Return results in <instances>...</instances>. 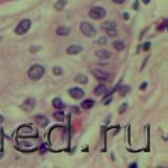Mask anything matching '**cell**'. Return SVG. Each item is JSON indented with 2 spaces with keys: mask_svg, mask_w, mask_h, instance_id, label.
Instances as JSON below:
<instances>
[{
  "mask_svg": "<svg viewBox=\"0 0 168 168\" xmlns=\"http://www.w3.org/2000/svg\"><path fill=\"white\" fill-rule=\"evenodd\" d=\"M94 105H95V101H94L93 99H86V100H84V101L81 103L82 108H84V109H89V108H91V107H93Z\"/></svg>",
  "mask_w": 168,
  "mask_h": 168,
  "instance_id": "obj_13",
  "label": "cell"
},
{
  "mask_svg": "<svg viewBox=\"0 0 168 168\" xmlns=\"http://www.w3.org/2000/svg\"><path fill=\"white\" fill-rule=\"evenodd\" d=\"M69 94L73 99H76V100L82 99V98L84 97V95H85L84 91L82 88H80V87H71L69 91Z\"/></svg>",
  "mask_w": 168,
  "mask_h": 168,
  "instance_id": "obj_6",
  "label": "cell"
},
{
  "mask_svg": "<svg viewBox=\"0 0 168 168\" xmlns=\"http://www.w3.org/2000/svg\"><path fill=\"white\" fill-rule=\"evenodd\" d=\"M80 31H81V33L84 36H86V37H94L96 35V33H97L95 27L93 24H91L89 22H86V21L81 22V24H80Z\"/></svg>",
  "mask_w": 168,
  "mask_h": 168,
  "instance_id": "obj_2",
  "label": "cell"
},
{
  "mask_svg": "<svg viewBox=\"0 0 168 168\" xmlns=\"http://www.w3.org/2000/svg\"><path fill=\"white\" fill-rule=\"evenodd\" d=\"M137 163H133V164H130V165H129V167H137Z\"/></svg>",
  "mask_w": 168,
  "mask_h": 168,
  "instance_id": "obj_29",
  "label": "cell"
},
{
  "mask_svg": "<svg viewBox=\"0 0 168 168\" xmlns=\"http://www.w3.org/2000/svg\"><path fill=\"white\" fill-rule=\"evenodd\" d=\"M31 25H32V22L29 19L21 20V21L18 23L17 27L15 29V33L19 36L24 35V34L27 33V32H29V29H31Z\"/></svg>",
  "mask_w": 168,
  "mask_h": 168,
  "instance_id": "obj_3",
  "label": "cell"
},
{
  "mask_svg": "<svg viewBox=\"0 0 168 168\" xmlns=\"http://www.w3.org/2000/svg\"><path fill=\"white\" fill-rule=\"evenodd\" d=\"M126 108H127V103H123V104L121 105V106H120L119 113H123L124 111H126Z\"/></svg>",
  "mask_w": 168,
  "mask_h": 168,
  "instance_id": "obj_23",
  "label": "cell"
},
{
  "mask_svg": "<svg viewBox=\"0 0 168 168\" xmlns=\"http://www.w3.org/2000/svg\"><path fill=\"white\" fill-rule=\"evenodd\" d=\"M65 5H66V0H58L55 4V9L57 11H62Z\"/></svg>",
  "mask_w": 168,
  "mask_h": 168,
  "instance_id": "obj_18",
  "label": "cell"
},
{
  "mask_svg": "<svg viewBox=\"0 0 168 168\" xmlns=\"http://www.w3.org/2000/svg\"><path fill=\"white\" fill-rule=\"evenodd\" d=\"M123 18H124L125 20H128V19H129V15H128L127 13H124V14H123Z\"/></svg>",
  "mask_w": 168,
  "mask_h": 168,
  "instance_id": "obj_28",
  "label": "cell"
},
{
  "mask_svg": "<svg viewBox=\"0 0 168 168\" xmlns=\"http://www.w3.org/2000/svg\"><path fill=\"white\" fill-rule=\"evenodd\" d=\"M3 121V117L1 115H0V122H2Z\"/></svg>",
  "mask_w": 168,
  "mask_h": 168,
  "instance_id": "obj_30",
  "label": "cell"
},
{
  "mask_svg": "<svg viewBox=\"0 0 168 168\" xmlns=\"http://www.w3.org/2000/svg\"><path fill=\"white\" fill-rule=\"evenodd\" d=\"M124 1L125 0H113V2L117 3V4H122V3H124Z\"/></svg>",
  "mask_w": 168,
  "mask_h": 168,
  "instance_id": "obj_26",
  "label": "cell"
},
{
  "mask_svg": "<svg viewBox=\"0 0 168 168\" xmlns=\"http://www.w3.org/2000/svg\"><path fill=\"white\" fill-rule=\"evenodd\" d=\"M75 81L79 84H85V83H87V81H88V78H87V76L79 74L78 76H76Z\"/></svg>",
  "mask_w": 168,
  "mask_h": 168,
  "instance_id": "obj_14",
  "label": "cell"
},
{
  "mask_svg": "<svg viewBox=\"0 0 168 168\" xmlns=\"http://www.w3.org/2000/svg\"><path fill=\"white\" fill-rule=\"evenodd\" d=\"M106 42H107V38L106 37H101L99 40H98V43L101 45H104V44H106Z\"/></svg>",
  "mask_w": 168,
  "mask_h": 168,
  "instance_id": "obj_22",
  "label": "cell"
},
{
  "mask_svg": "<svg viewBox=\"0 0 168 168\" xmlns=\"http://www.w3.org/2000/svg\"><path fill=\"white\" fill-rule=\"evenodd\" d=\"M44 73H45V69L41 64H34L29 67V71H27V75H29L31 80H33V81H38V80H40L43 77Z\"/></svg>",
  "mask_w": 168,
  "mask_h": 168,
  "instance_id": "obj_1",
  "label": "cell"
},
{
  "mask_svg": "<svg viewBox=\"0 0 168 168\" xmlns=\"http://www.w3.org/2000/svg\"><path fill=\"white\" fill-rule=\"evenodd\" d=\"M106 91V86L104 84H100L95 88V95L96 96H101Z\"/></svg>",
  "mask_w": 168,
  "mask_h": 168,
  "instance_id": "obj_16",
  "label": "cell"
},
{
  "mask_svg": "<svg viewBox=\"0 0 168 168\" xmlns=\"http://www.w3.org/2000/svg\"><path fill=\"white\" fill-rule=\"evenodd\" d=\"M93 74L98 80H101V81H108L111 79L109 73H107L105 71H102V69H94Z\"/></svg>",
  "mask_w": 168,
  "mask_h": 168,
  "instance_id": "obj_5",
  "label": "cell"
},
{
  "mask_svg": "<svg viewBox=\"0 0 168 168\" xmlns=\"http://www.w3.org/2000/svg\"><path fill=\"white\" fill-rule=\"evenodd\" d=\"M146 86H147V82H144V83H142V85L140 86V89H145L146 88Z\"/></svg>",
  "mask_w": 168,
  "mask_h": 168,
  "instance_id": "obj_27",
  "label": "cell"
},
{
  "mask_svg": "<svg viewBox=\"0 0 168 168\" xmlns=\"http://www.w3.org/2000/svg\"><path fill=\"white\" fill-rule=\"evenodd\" d=\"M53 117L55 118L57 121H63V120H64V113L62 111H56V113H54Z\"/></svg>",
  "mask_w": 168,
  "mask_h": 168,
  "instance_id": "obj_19",
  "label": "cell"
},
{
  "mask_svg": "<svg viewBox=\"0 0 168 168\" xmlns=\"http://www.w3.org/2000/svg\"><path fill=\"white\" fill-rule=\"evenodd\" d=\"M53 106L57 109H62L64 107V103L62 102V100L60 98H55L53 100Z\"/></svg>",
  "mask_w": 168,
  "mask_h": 168,
  "instance_id": "obj_15",
  "label": "cell"
},
{
  "mask_svg": "<svg viewBox=\"0 0 168 168\" xmlns=\"http://www.w3.org/2000/svg\"><path fill=\"white\" fill-rule=\"evenodd\" d=\"M128 91H129L128 86H122L119 91H120V94H121V96H125L126 94L128 93Z\"/></svg>",
  "mask_w": 168,
  "mask_h": 168,
  "instance_id": "obj_21",
  "label": "cell"
},
{
  "mask_svg": "<svg viewBox=\"0 0 168 168\" xmlns=\"http://www.w3.org/2000/svg\"><path fill=\"white\" fill-rule=\"evenodd\" d=\"M149 46H150V43H149V42H146L145 44H144V46H143V49L144 51H148Z\"/></svg>",
  "mask_w": 168,
  "mask_h": 168,
  "instance_id": "obj_25",
  "label": "cell"
},
{
  "mask_svg": "<svg viewBox=\"0 0 168 168\" xmlns=\"http://www.w3.org/2000/svg\"><path fill=\"white\" fill-rule=\"evenodd\" d=\"M35 105H36L35 100L32 99V98H29V99H27L24 102H23V104L21 105V108H22L24 111H27V113H29V111H32L34 109Z\"/></svg>",
  "mask_w": 168,
  "mask_h": 168,
  "instance_id": "obj_7",
  "label": "cell"
},
{
  "mask_svg": "<svg viewBox=\"0 0 168 168\" xmlns=\"http://www.w3.org/2000/svg\"><path fill=\"white\" fill-rule=\"evenodd\" d=\"M35 120H36V123H37L39 126H41V127H45V126L49 124V119L42 115H37L35 118Z\"/></svg>",
  "mask_w": 168,
  "mask_h": 168,
  "instance_id": "obj_9",
  "label": "cell"
},
{
  "mask_svg": "<svg viewBox=\"0 0 168 168\" xmlns=\"http://www.w3.org/2000/svg\"><path fill=\"white\" fill-rule=\"evenodd\" d=\"M101 27L106 32L113 31V29H116V23L113 21H106L101 25Z\"/></svg>",
  "mask_w": 168,
  "mask_h": 168,
  "instance_id": "obj_12",
  "label": "cell"
},
{
  "mask_svg": "<svg viewBox=\"0 0 168 168\" xmlns=\"http://www.w3.org/2000/svg\"><path fill=\"white\" fill-rule=\"evenodd\" d=\"M88 15H89V17L93 18V19L99 20L105 17L106 11H105V9H103V7H93L88 11Z\"/></svg>",
  "mask_w": 168,
  "mask_h": 168,
  "instance_id": "obj_4",
  "label": "cell"
},
{
  "mask_svg": "<svg viewBox=\"0 0 168 168\" xmlns=\"http://www.w3.org/2000/svg\"><path fill=\"white\" fill-rule=\"evenodd\" d=\"M71 33V29L66 27H59L56 29V34L58 36H67Z\"/></svg>",
  "mask_w": 168,
  "mask_h": 168,
  "instance_id": "obj_11",
  "label": "cell"
},
{
  "mask_svg": "<svg viewBox=\"0 0 168 168\" xmlns=\"http://www.w3.org/2000/svg\"><path fill=\"white\" fill-rule=\"evenodd\" d=\"M113 49H117V51H123L124 47H125V44L122 40H117V41L113 42Z\"/></svg>",
  "mask_w": 168,
  "mask_h": 168,
  "instance_id": "obj_17",
  "label": "cell"
},
{
  "mask_svg": "<svg viewBox=\"0 0 168 168\" xmlns=\"http://www.w3.org/2000/svg\"><path fill=\"white\" fill-rule=\"evenodd\" d=\"M166 24H167V21H166V20H164V22L161 24V27H158V29H159V31H163V29L166 27Z\"/></svg>",
  "mask_w": 168,
  "mask_h": 168,
  "instance_id": "obj_24",
  "label": "cell"
},
{
  "mask_svg": "<svg viewBox=\"0 0 168 168\" xmlns=\"http://www.w3.org/2000/svg\"><path fill=\"white\" fill-rule=\"evenodd\" d=\"M54 75H56V76H60V75H62L63 74V71H62V69L61 67H59V66H55L54 67Z\"/></svg>",
  "mask_w": 168,
  "mask_h": 168,
  "instance_id": "obj_20",
  "label": "cell"
},
{
  "mask_svg": "<svg viewBox=\"0 0 168 168\" xmlns=\"http://www.w3.org/2000/svg\"><path fill=\"white\" fill-rule=\"evenodd\" d=\"M96 57H98L101 60H105L111 57V53L107 49H99V51L96 52Z\"/></svg>",
  "mask_w": 168,
  "mask_h": 168,
  "instance_id": "obj_8",
  "label": "cell"
},
{
  "mask_svg": "<svg viewBox=\"0 0 168 168\" xmlns=\"http://www.w3.org/2000/svg\"><path fill=\"white\" fill-rule=\"evenodd\" d=\"M0 41H1V37H0Z\"/></svg>",
  "mask_w": 168,
  "mask_h": 168,
  "instance_id": "obj_31",
  "label": "cell"
},
{
  "mask_svg": "<svg viewBox=\"0 0 168 168\" xmlns=\"http://www.w3.org/2000/svg\"><path fill=\"white\" fill-rule=\"evenodd\" d=\"M82 51V47L79 45H71L66 49V53L69 55H77Z\"/></svg>",
  "mask_w": 168,
  "mask_h": 168,
  "instance_id": "obj_10",
  "label": "cell"
}]
</instances>
